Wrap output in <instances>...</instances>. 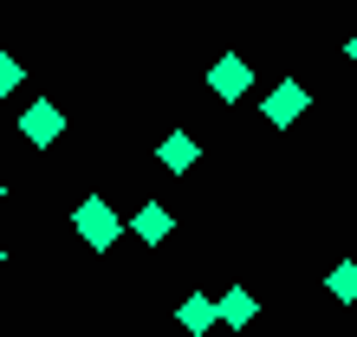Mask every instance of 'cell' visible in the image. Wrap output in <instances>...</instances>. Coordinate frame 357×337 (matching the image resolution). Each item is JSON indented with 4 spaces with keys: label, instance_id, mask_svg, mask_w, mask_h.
I'll return each instance as SVG.
<instances>
[{
    "label": "cell",
    "instance_id": "6da1fadb",
    "mask_svg": "<svg viewBox=\"0 0 357 337\" xmlns=\"http://www.w3.org/2000/svg\"><path fill=\"white\" fill-rule=\"evenodd\" d=\"M78 234H85V240L104 253V246L117 240V214H111V207H104L98 195H91V201H78Z\"/></svg>",
    "mask_w": 357,
    "mask_h": 337
},
{
    "label": "cell",
    "instance_id": "7a4b0ae2",
    "mask_svg": "<svg viewBox=\"0 0 357 337\" xmlns=\"http://www.w3.org/2000/svg\"><path fill=\"white\" fill-rule=\"evenodd\" d=\"M59 130H66V117H59L52 104H26V117H20V136L26 143H52Z\"/></svg>",
    "mask_w": 357,
    "mask_h": 337
},
{
    "label": "cell",
    "instance_id": "3957f363",
    "mask_svg": "<svg viewBox=\"0 0 357 337\" xmlns=\"http://www.w3.org/2000/svg\"><path fill=\"white\" fill-rule=\"evenodd\" d=\"M305 104H312V97H305V84H280V91L266 97V117H273V123H280V130H286V123L299 117Z\"/></svg>",
    "mask_w": 357,
    "mask_h": 337
},
{
    "label": "cell",
    "instance_id": "277c9868",
    "mask_svg": "<svg viewBox=\"0 0 357 337\" xmlns=\"http://www.w3.org/2000/svg\"><path fill=\"white\" fill-rule=\"evenodd\" d=\"M208 84H215V91H221V97H241V91H247V84H254V72H247V65H241V58H234V52H227V58H221V65H215V78H208Z\"/></svg>",
    "mask_w": 357,
    "mask_h": 337
},
{
    "label": "cell",
    "instance_id": "5b68a950",
    "mask_svg": "<svg viewBox=\"0 0 357 337\" xmlns=\"http://www.w3.org/2000/svg\"><path fill=\"white\" fill-rule=\"evenodd\" d=\"M130 227H137L150 246H156V240H169V207H156V201H150V207H137V221H130Z\"/></svg>",
    "mask_w": 357,
    "mask_h": 337
},
{
    "label": "cell",
    "instance_id": "8992f818",
    "mask_svg": "<svg viewBox=\"0 0 357 337\" xmlns=\"http://www.w3.org/2000/svg\"><path fill=\"white\" fill-rule=\"evenodd\" d=\"M254 311H260L254 292H227V299H221V318L234 324V331H247V318H254Z\"/></svg>",
    "mask_w": 357,
    "mask_h": 337
},
{
    "label": "cell",
    "instance_id": "52a82bcc",
    "mask_svg": "<svg viewBox=\"0 0 357 337\" xmlns=\"http://www.w3.org/2000/svg\"><path fill=\"white\" fill-rule=\"evenodd\" d=\"M176 318H182L188 331H208V324H215V305H208V299H182V311H176Z\"/></svg>",
    "mask_w": 357,
    "mask_h": 337
},
{
    "label": "cell",
    "instance_id": "ba28073f",
    "mask_svg": "<svg viewBox=\"0 0 357 337\" xmlns=\"http://www.w3.org/2000/svg\"><path fill=\"white\" fill-rule=\"evenodd\" d=\"M162 162H169V168H188V162H195V143H188V136H169V143H162Z\"/></svg>",
    "mask_w": 357,
    "mask_h": 337
},
{
    "label": "cell",
    "instance_id": "9c48e42d",
    "mask_svg": "<svg viewBox=\"0 0 357 337\" xmlns=\"http://www.w3.org/2000/svg\"><path fill=\"white\" fill-rule=\"evenodd\" d=\"M325 285H331V299H357V266H338Z\"/></svg>",
    "mask_w": 357,
    "mask_h": 337
},
{
    "label": "cell",
    "instance_id": "30bf717a",
    "mask_svg": "<svg viewBox=\"0 0 357 337\" xmlns=\"http://www.w3.org/2000/svg\"><path fill=\"white\" fill-rule=\"evenodd\" d=\"M13 84H20V65H13L7 52H0V91H13Z\"/></svg>",
    "mask_w": 357,
    "mask_h": 337
},
{
    "label": "cell",
    "instance_id": "8fae6325",
    "mask_svg": "<svg viewBox=\"0 0 357 337\" xmlns=\"http://www.w3.org/2000/svg\"><path fill=\"white\" fill-rule=\"evenodd\" d=\"M344 52H351V58H357V33H351V46H344Z\"/></svg>",
    "mask_w": 357,
    "mask_h": 337
},
{
    "label": "cell",
    "instance_id": "7c38bea8",
    "mask_svg": "<svg viewBox=\"0 0 357 337\" xmlns=\"http://www.w3.org/2000/svg\"><path fill=\"white\" fill-rule=\"evenodd\" d=\"M0 195H7V188H0Z\"/></svg>",
    "mask_w": 357,
    "mask_h": 337
}]
</instances>
